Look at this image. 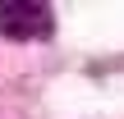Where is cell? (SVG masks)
Instances as JSON below:
<instances>
[{"label": "cell", "instance_id": "6da1fadb", "mask_svg": "<svg viewBox=\"0 0 124 119\" xmlns=\"http://www.w3.org/2000/svg\"><path fill=\"white\" fill-rule=\"evenodd\" d=\"M0 32L9 41H46L55 32V9L41 0H5L0 5Z\"/></svg>", "mask_w": 124, "mask_h": 119}]
</instances>
